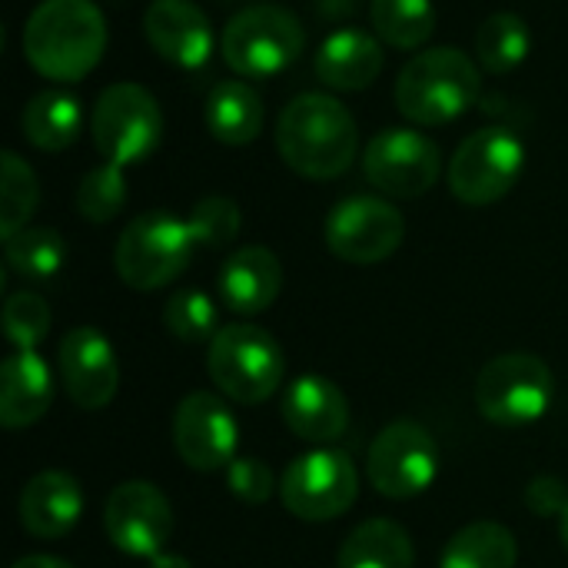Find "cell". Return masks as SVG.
Segmentation results:
<instances>
[{
    "mask_svg": "<svg viewBox=\"0 0 568 568\" xmlns=\"http://www.w3.org/2000/svg\"><path fill=\"white\" fill-rule=\"evenodd\" d=\"M106 40V17L93 0H40L23 23V57L50 83L90 77Z\"/></svg>",
    "mask_w": 568,
    "mask_h": 568,
    "instance_id": "cell-1",
    "label": "cell"
},
{
    "mask_svg": "<svg viewBox=\"0 0 568 568\" xmlns=\"http://www.w3.org/2000/svg\"><path fill=\"white\" fill-rule=\"evenodd\" d=\"M276 150L293 173L336 180L353 166L359 150L356 116L329 93H300L276 120Z\"/></svg>",
    "mask_w": 568,
    "mask_h": 568,
    "instance_id": "cell-2",
    "label": "cell"
},
{
    "mask_svg": "<svg viewBox=\"0 0 568 568\" xmlns=\"http://www.w3.org/2000/svg\"><path fill=\"white\" fill-rule=\"evenodd\" d=\"M479 63L456 47L416 53L396 77L393 97L399 113L416 126H446L479 103Z\"/></svg>",
    "mask_w": 568,
    "mask_h": 568,
    "instance_id": "cell-3",
    "label": "cell"
},
{
    "mask_svg": "<svg viewBox=\"0 0 568 568\" xmlns=\"http://www.w3.org/2000/svg\"><path fill=\"white\" fill-rule=\"evenodd\" d=\"M306 30L300 17L276 3H253L230 17L220 37L226 67L243 80H270L300 60Z\"/></svg>",
    "mask_w": 568,
    "mask_h": 568,
    "instance_id": "cell-4",
    "label": "cell"
},
{
    "mask_svg": "<svg viewBox=\"0 0 568 568\" xmlns=\"http://www.w3.org/2000/svg\"><path fill=\"white\" fill-rule=\"evenodd\" d=\"M206 373L226 399L240 406H260L280 389L286 376V356L263 326L230 323L210 343Z\"/></svg>",
    "mask_w": 568,
    "mask_h": 568,
    "instance_id": "cell-5",
    "label": "cell"
},
{
    "mask_svg": "<svg viewBox=\"0 0 568 568\" xmlns=\"http://www.w3.org/2000/svg\"><path fill=\"white\" fill-rule=\"evenodd\" d=\"M196 240L190 220L173 216L170 210H146L126 223L116 240L113 263L120 280L136 293H153L170 286L193 260Z\"/></svg>",
    "mask_w": 568,
    "mask_h": 568,
    "instance_id": "cell-6",
    "label": "cell"
},
{
    "mask_svg": "<svg viewBox=\"0 0 568 568\" xmlns=\"http://www.w3.org/2000/svg\"><path fill=\"white\" fill-rule=\"evenodd\" d=\"M93 146L103 163L136 166L163 143V110L143 83H110L93 106Z\"/></svg>",
    "mask_w": 568,
    "mask_h": 568,
    "instance_id": "cell-7",
    "label": "cell"
},
{
    "mask_svg": "<svg viewBox=\"0 0 568 568\" xmlns=\"http://www.w3.org/2000/svg\"><path fill=\"white\" fill-rule=\"evenodd\" d=\"M556 399V376L536 353H503L476 379V406L496 426L539 423Z\"/></svg>",
    "mask_w": 568,
    "mask_h": 568,
    "instance_id": "cell-8",
    "label": "cell"
},
{
    "mask_svg": "<svg viewBox=\"0 0 568 568\" xmlns=\"http://www.w3.org/2000/svg\"><path fill=\"white\" fill-rule=\"evenodd\" d=\"M526 170V143L509 126L469 133L449 163V190L466 206H493L513 193Z\"/></svg>",
    "mask_w": 568,
    "mask_h": 568,
    "instance_id": "cell-9",
    "label": "cell"
},
{
    "mask_svg": "<svg viewBox=\"0 0 568 568\" xmlns=\"http://www.w3.org/2000/svg\"><path fill=\"white\" fill-rule=\"evenodd\" d=\"M359 496V473L339 449H313L293 459L280 479V499L286 513L303 523L339 519Z\"/></svg>",
    "mask_w": 568,
    "mask_h": 568,
    "instance_id": "cell-10",
    "label": "cell"
},
{
    "mask_svg": "<svg viewBox=\"0 0 568 568\" xmlns=\"http://www.w3.org/2000/svg\"><path fill=\"white\" fill-rule=\"evenodd\" d=\"M366 180L396 200H416L439 183L443 150L413 126H386L363 150Z\"/></svg>",
    "mask_w": 568,
    "mask_h": 568,
    "instance_id": "cell-11",
    "label": "cell"
},
{
    "mask_svg": "<svg viewBox=\"0 0 568 568\" xmlns=\"http://www.w3.org/2000/svg\"><path fill=\"white\" fill-rule=\"evenodd\" d=\"M366 476L386 499H416L439 476V446L413 419L389 423L369 446Z\"/></svg>",
    "mask_w": 568,
    "mask_h": 568,
    "instance_id": "cell-12",
    "label": "cell"
},
{
    "mask_svg": "<svg viewBox=\"0 0 568 568\" xmlns=\"http://www.w3.org/2000/svg\"><path fill=\"white\" fill-rule=\"evenodd\" d=\"M326 246L336 260L353 266H373L389 260L406 236L403 213L379 196H346L339 200L323 226Z\"/></svg>",
    "mask_w": 568,
    "mask_h": 568,
    "instance_id": "cell-13",
    "label": "cell"
},
{
    "mask_svg": "<svg viewBox=\"0 0 568 568\" xmlns=\"http://www.w3.org/2000/svg\"><path fill=\"white\" fill-rule=\"evenodd\" d=\"M103 529L110 542L133 559H153L163 552L173 532V506L153 483H120L103 506Z\"/></svg>",
    "mask_w": 568,
    "mask_h": 568,
    "instance_id": "cell-14",
    "label": "cell"
},
{
    "mask_svg": "<svg viewBox=\"0 0 568 568\" xmlns=\"http://www.w3.org/2000/svg\"><path fill=\"white\" fill-rule=\"evenodd\" d=\"M173 446L196 473L230 469L240 446V426L230 406L213 393H190L173 416Z\"/></svg>",
    "mask_w": 568,
    "mask_h": 568,
    "instance_id": "cell-15",
    "label": "cell"
},
{
    "mask_svg": "<svg viewBox=\"0 0 568 568\" xmlns=\"http://www.w3.org/2000/svg\"><path fill=\"white\" fill-rule=\"evenodd\" d=\"M60 379L73 406L97 413L113 403L120 386V366L113 343L97 326H77L60 339L57 353Z\"/></svg>",
    "mask_w": 568,
    "mask_h": 568,
    "instance_id": "cell-16",
    "label": "cell"
},
{
    "mask_svg": "<svg viewBox=\"0 0 568 568\" xmlns=\"http://www.w3.org/2000/svg\"><path fill=\"white\" fill-rule=\"evenodd\" d=\"M143 33L180 70H200L213 57V27L193 0H153L143 13Z\"/></svg>",
    "mask_w": 568,
    "mask_h": 568,
    "instance_id": "cell-17",
    "label": "cell"
},
{
    "mask_svg": "<svg viewBox=\"0 0 568 568\" xmlns=\"http://www.w3.org/2000/svg\"><path fill=\"white\" fill-rule=\"evenodd\" d=\"M283 423L293 429V436H300L303 443L313 446H326L336 443L346 426H349V399L346 393L316 373L296 376L286 393H283Z\"/></svg>",
    "mask_w": 568,
    "mask_h": 568,
    "instance_id": "cell-18",
    "label": "cell"
},
{
    "mask_svg": "<svg viewBox=\"0 0 568 568\" xmlns=\"http://www.w3.org/2000/svg\"><path fill=\"white\" fill-rule=\"evenodd\" d=\"M283 290V263L266 246H243L226 256L216 276V296L230 313H266Z\"/></svg>",
    "mask_w": 568,
    "mask_h": 568,
    "instance_id": "cell-19",
    "label": "cell"
},
{
    "mask_svg": "<svg viewBox=\"0 0 568 568\" xmlns=\"http://www.w3.org/2000/svg\"><path fill=\"white\" fill-rule=\"evenodd\" d=\"M17 516L33 539H60L83 516V489L70 473L47 469L23 486Z\"/></svg>",
    "mask_w": 568,
    "mask_h": 568,
    "instance_id": "cell-20",
    "label": "cell"
},
{
    "mask_svg": "<svg viewBox=\"0 0 568 568\" xmlns=\"http://www.w3.org/2000/svg\"><path fill=\"white\" fill-rule=\"evenodd\" d=\"M53 403V373L37 349H13L0 366V423L27 429L47 416Z\"/></svg>",
    "mask_w": 568,
    "mask_h": 568,
    "instance_id": "cell-21",
    "label": "cell"
},
{
    "mask_svg": "<svg viewBox=\"0 0 568 568\" xmlns=\"http://www.w3.org/2000/svg\"><path fill=\"white\" fill-rule=\"evenodd\" d=\"M383 67H386L383 43L356 27L333 30L316 50V73L329 90L359 93L379 80Z\"/></svg>",
    "mask_w": 568,
    "mask_h": 568,
    "instance_id": "cell-22",
    "label": "cell"
},
{
    "mask_svg": "<svg viewBox=\"0 0 568 568\" xmlns=\"http://www.w3.org/2000/svg\"><path fill=\"white\" fill-rule=\"evenodd\" d=\"M206 130L226 143V146H246L263 133V97L243 80V77H230L220 80L210 97H206V110H203Z\"/></svg>",
    "mask_w": 568,
    "mask_h": 568,
    "instance_id": "cell-23",
    "label": "cell"
},
{
    "mask_svg": "<svg viewBox=\"0 0 568 568\" xmlns=\"http://www.w3.org/2000/svg\"><path fill=\"white\" fill-rule=\"evenodd\" d=\"M80 130H83V106L67 90H43L20 113L23 140L43 153H60L73 146Z\"/></svg>",
    "mask_w": 568,
    "mask_h": 568,
    "instance_id": "cell-24",
    "label": "cell"
},
{
    "mask_svg": "<svg viewBox=\"0 0 568 568\" xmlns=\"http://www.w3.org/2000/svg\"><path fill=\"white\" fill-rule=\"evenodd\" d=\"M336 568H416V549L399 523L369 519L346 536Z\"/></svg>",
    "mask_w": 568,
    "mask_h": 568,
    "instance_id": "cell-25",
    "label": "cell"
},
{
    "mask_svg": "<svg viewBox=\"0 0 568 568\" xmlns=\"http://www.w3.org/2000/svg\"><path fill=\"white\" fill-rule=\"evenodd\" d=\"M516 536L499 523H473L459 529L443 549L439 568H516Z\"/></svg>",
    "mask_w": 568,
    "mask_h": 568,
    "instance_id": "cell-26",
    "label": "cell"
},
{
    "mask_svg": "<svg viewBox=\"0 0 568 568\" xmlns=\"http://www.w3.org/2000/svg\"><path fill=\"white\" fill-rule=\"evenodd\" d=\"M529 50H532V30L513 10L489 13L476 30V63L493 77L513 73L529 57Z\"/></svg>",
    "mask_w": 568,
    "mask_h": 568,
    "instance_id": "cell-27",
    "label": "cell"
},
{
    "mask_svg": "<svg viewBox=\"0 0 568 568\" xmlns=\"http://www.w3.org/2000/svg\"><path fill=\"white\" fill-rule=\"evenodd\" d=\"M373 30L396 50H419L436 30L433 0H369Z\"/></svg>",
    "mask_w": 568,
    "mask_h": 568,
    "instance_id": "cell-28",
    "label": "cell"
},
{
    "mask_svg": "<svg viewBox=\"0 0 568 568\" xmlns=\"http://www.w3.org/2000/svg\"><path fill=\"white\" fill-rule=\"evenodd\" d=\"M37 203H40V183H37L33 166L20 153L3 150L0 156V236L10 240L20 230H27L30 216L37 213Z\"/></svg>",
    "mask_w": 568,
    "mask_h": 568,
    "instance_id": "cell-29",
    "label": "cell"
},
{
    "mask_svg": "<svg viewBox=\"0 0 568 568\" xmlns=\"http://www.w3.org/2000/svg\"><path fill=\"white\" fill-rule=\"evenodd\" d=\"M3 256H7V266L17 276L43 283V280H53L63 270L67 243L50 226H27L17 236L3 240Z\"/></svg>",
    "mask_w": 568,
    "mask_h": 568,
    "instance_id": "cell-30",
    "label": "cell"
},
{
    "mask_svg": "<svg viewBox=\"0 0 568 568\" xmlns=\"http://www.w3.org/2000/svg\"><path fill=\"white\" fill-rule=\"evenodd\" d=\"M126 206V176L116 163L93 166L77 186V213L90 223H110Z\"/></svg>",
    "mask_w": 568,
    "mask_h": 568,
    "instance_id": "cell-31",
    "label": "cell"
},
{
    "mask_svg": "<svg viewBox=\"0 0 568 568\" xmlns=\"http://www.w3.org/2000/svg\"><path fill=\"white\" fill-rule=\"evenodd\" d=\"M216 320L220 313L203 290H180L163 306V326L180 343H213V336L220 333Z\"/></svg>",
    "mask_w": 568,
    "mask_h": 568,
    "instance_id": "cell-32",
    "label": "cell"
},
{
    "mask_svg": "<svg viewBox=\"0 0 568 568\" xmlns=\"http://www.w3.org/2000/svg\"><path fill=\"white\" fill-rule=\"evenodd\" d=\"M50 306L40 293L20 290L3 303V333L13 349H37L50 333Z\"/></svg>",
    "mask_w": 568,
    "mask_h": 568,
    "instance_id": "cell-33",
    "label": "cell"
},
{
    "mask_svg": "<svg viewBox=\"0 0 568 568\" xmlns=\"http://www.w3.org/2000/svg\"><path fill=\"white\" fill-rule=\"evenodd\" d=\"M186 220H190L196 246H206V250H220V246L233 243V236L243 226L240 203L230 196H203Z\"/></svg>",
    "mask_w": 568,
    "mask_h": 568,
    "instance_id": "cell-34",
    "label": "cell"
},
{
    "mask_svg": "<svg viewBox=\"0 0 568 568\" xmlns=\"http://www.w3.org/2000/svg\"><path fill=\"white\" fill-rule=\"evenodd\" d=\"M226 486H230V493H233L240 503H246V506H263V503L280 489L276 479H273V473H270V466L260 463V459H253V456H236V459L230 463V469H226Z\"/></svg>",
    "mask_w": 568,
    "mask_h": 568,
    "instance_id": "cell-35",
    "label": "cell"
},
{
    "mask_svg": "<svg viewBox=\"0 0 568 568\" xmlns=\"http://www.w3.org/2000/svg\"><path fill=\"white\" fill-rule=\"evenodd\" d=\"M526 506L542 519H562L568 509V486L556 476H539L526 486Z\"/></svg>",
    "mask_w": 568,
    "mask_h": 568,
    "instance_id": "cell-36",
    "label": "cell"
},
{
    "mask_svg": "<svg viewBox=\"0 0 568 568\" xmlns=\"http://www.w3.org/2000/svg\"><path fill=\"white\" fill-rule=\"evenodd\" d=\"M10 568H73L70 562L57 559V556H23L17 559Z\"/></svg>",
    "mask_w": 568,
    "mask_h": 568,
    "instance_id": "cell-37",
    "label": "cell"
},
{
    "mask_svg": "<svg viewBox=\"0 0 568 568\" xmlns=\"http://www.w3.org/2000/svg\"><path fill=\"white\" fill-rule=\"evenodd\" d=\"M150 568H193L183 556H173V552H160L150 559Z\"/></svg>",
    "mask_w": 568,
    "mask_h": 568,
    "instance_id": "cell-38",
    "label": "cell"
},
{
    "mask_svg": "<svg viewBox=\"0 0 568 568\" xmlns=\"http://www.w3.org/2000/svg\"><path fill=\"white\" fill-rule=\"evenodd\" d=\"M559 539H562V546L568 549V509H566V516L559 519Z\"/></svg>",
    "mask_w": 568,
    "mask_h": 568,
    "instance_id": "cell-39",
    "label": "cell"
}]
</instances>
